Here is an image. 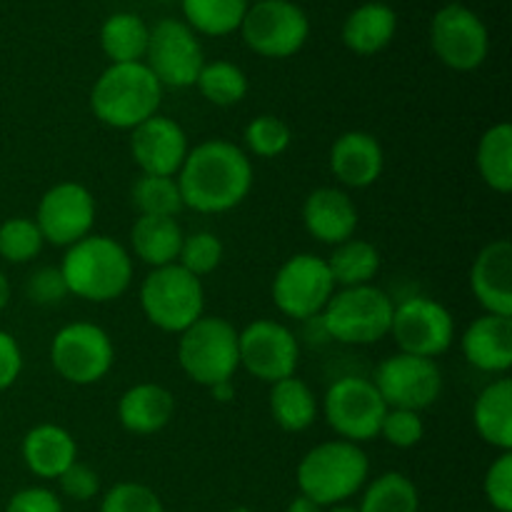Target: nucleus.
I'll list each match as a JSON object with an SVG mask.
<instances>
[{
  "label": "nucleus",
  "mask_w": 512,
  "mask_h": 512,
  "mask_svg": "<svg viewBox=\"0 0 512 512\" xmlns=\"http://www.w3.org/2000/svg\"><path fill=\"white\" fill-rule=\"evenodd\" d=\"M20 455L35 478L58 480L78 460V443L60 425L40 423L25 433Z\"/></svg>",
  "instance_id": "nucleus-23"
},
{
  "label": "nucleus",
  "mask_w": 512,
  "mask_h": 512,
  "mask_svg": "<svg viewBox=\"0 0 512 512\" xmlns=\"http://www.w3.org/2000/svg\"><path fill=\"white\" fill-rule=\"evenodd\" d=\"M115 345L100 325L68 323L50 340V365L70 385H95L113 370Z\"/></svg>",
  "instance_id": "nucleus-8"
},
{
  "label": "nucleus",
  "mask_w": 512,
  "mask_h": 512,
  "mask_svg": "<svg viewBox=\"0 0 512 512\" xmlns=\"http://www.w3.org/2000/svg\"><path fill=\"white\" fill-rule=\"evenodd\" d=\"M388 405L375 390L373 380L360 375H345L335 380L323 398V418L328 428L348 443H368L380 433Z\"/></svg>",
  "instance_id": "nucleus-9"
},
{
  "label": "nucleus",
  "mask_w": 512,
  "mask_h": 512,
  "mask_svg": "<svg viewBox=\"0 0 512 512\" xmlns=\"http://www.w3.org/2000/svg\"><path fill=\"white\" fill-rule=\"evenodd\" d=\"M60 493L65 498L75 500V503H88V500L98 498L100 493V478L90 465L75 460L68 470L58 478Z\"/></svg>",
  "instance_id": "nucleus-43"
},
{
  "label": "nucleus",
  "mask_w": 512,
  "mask_h": 512,
  "mask_svg": "<svg viewBox=\"0 0 512 512\" xmlns=\"http://www.w3.org/2000/svg\"><path fill=\"white\" fill-rule=\"evenodd\" d=\"M373 385L388 408L423 413L443 395V370L435 360L395 353L375 368Z\"/></svg>",
  "instance_id": "nucleus-13"
},
{
  "label": "nucleus",
  "mask_w": 512,
  "mask_h": 512,
  "mask_svg": "<svg viewBox=\"0 0 512 512\" xmlns=\"http://www.w3.org/2000/svg\"><path fill=\"white\" fill-rule=\"evenodd\" d=\"M130 200H133L138 215L175 218L180 210H185L178 180L160 178V175H140L130 188Z\"/></svg>",
  "instance_id": "nucleus-35"
},
{
  "label": "nucleus",
  "mask_w": 512,
  "mask_h": 512,
  "mask_svg": "<svg viewBox=\"0 0 512 512\" xmlns=\"http://www.w3.org/2000/svg\"><path fill=\"white\" fill-rule=\"evenodd\" d=\"M390 335L400 353L435 360L448 353L455 340L453 313L428 295H410L395 303Z\"/></svg>",
  "instance_id": "nucleus-12"
},
{
  "label": "nucleus",
  "mask_w": 512,
  "mask_h": 512,
  "mask_svg": "<svg viewBox=\"0 0 512 512\" xmlns=\"http://www.w3.org/2000/svg\"><path fill=\"white\" fill-rule=\"evenodd\" d=\"M268 405L275 425L285 433H303L318 418V398L313 388L298 375L270 385Z\"/></svg>",
  "instance_id": "nucleus-28"
},
{
  "label": "nucleus",
  "mask_w": 512,
  "mask_h": 512,
  "mask_svg": "<svg viewBox=\"0 0 512 512\" xmlns=\"http://www.w3.org/2000/svg\"><path fill=\"white\" fill-rule=\"evenodd\" d=\"M245 45L263 58H293L310 35V20L300 5L290 0L253 3L240 23Z\"/></svg>",
  "instance_id": "nucleus-11"
},
{
  "label": "nucleus",
  "mask_w": 512,
  "mask_h": 512,
  "mask_svg": "<svg viewBox=\"0 0 512 512\" xmlns=\"http://www.w3.org/2000/svg\"><path fill=\"white\" fill-rule=\"evenodd\" d=\"M183 238L185 233L175 218L138 215V220L130 228V250L150 270L163 268V265L178 263Z\"/></svg>",
  "instance_id": "nucleus-27"
},
{
  "label": "nucleus",
  "mask_w": 512,
  "mask_h": 512,
  "mask_svg": "<svg viewBox=\"0 0 512 512\" xmlns=\"http://www.w3.org/2000/svg\"><path fill=\"white\" fill-rule=\"evenodd\" d=\"M5 512H63V500L50 488L33 485V488L13 493V498L5 505Z\"/></svg>",
  "instance_id": "nucleus-44"
},
{
  "label": "nucleus",
  "mask_w": 512,
  "mask_h": 512,
  "mask_svg": "<svg viewBox=\"0 0 512 512\" xmlns=\"http://www.w3.org/2000/svg\"><path fill=\"white\" fill-rule=\"evenodd\" d=\"M8 303H10V280L8 275L0 270V310L8 308Z\"/></svg>",
  "instance_id": "nucleus-48"
},
{
  "label": "nucleus",
  "mask_w": 512,
  "mask_h": 512,
  "mask_svg": "<svg viewBox=\"0 0 512 512\" xmlns=\"http://www.w3.org/2000/svg\"><path fill=\"white\" fill-rule=\"evenodd\" d=\"M475 165L490 190L508 195L512 190V125L495 123L483 133L475 153Z\"/></svg>",
  "instance_id": "nucleus-29"
},
{
  "label": "nucleus",
  "mask_w": 512,
  "mask_h": 512,
  "mask_svg": "<svg viewBox=\"0 0 512 512\" xmlns=\"http://www.w3.org/2000/svg\"><path fill=\"white\" fill-rule=\"evenodd\" d=\"M378 438H383L385 443L400 450L415 448V445H420V440L425 438L423 415L415 413V410L388 408L383 423H380Z\"/></svg>",
  "instance_id": "nucleus-40"
},
{
  "label": "nucleus",
  "mask_w": 512,
  "mask_h": 512,
  "mask_svg": "<svg viewBox=\"0 0 512 512\" xmlns=\"http://www.w3.org/2000/svg\"><path fill=\"white\" fill-rule=\"evenodd\" d=\"M100 512H165L163 500L143 483H118L103 495Z\"/></svg>",
  "instance_id": "nucleus-39"
},
{
  "label": "nucleus",
  "mask_w": 512,
  "mask_h": 512,
  "mask_svg": "<svg viewBox=\"0 0 512 512\" xmlns=\"http://www.w3.org/2000/svg\"><path fill=\"white\" fill-rule=\"evenodd\" d=\"M240 368L260 383H278L298 373L300 343L288 325L260 318L238 330Z\"/></svg>",
  "instance_id": "nucleus-14"
},
{
  "label": "nucleus",
  "mask_w": 512,
  "mask_h": 512,
  "mask_svg": "<svg viewBox=\"0 0 512 512\" xmlns=\"http://www.w3.org/2000/svg\"><path fill=\"white\" fill-rule=\"evenodd\" d=\"M430 45L440 63L458 73H470L488 58V28L470 8L450 3L430 23Z\"/></svg>",
  "instance_id": "nucleus-16"
},
{
  "label": "nucleus",
  "mask_w": 512,
  "mask_h": 512,
  "mask_svg": "<svg viewBox=\"0 0 512 512\" xmlns=\"http://www.w3.org/2000/svg\"><path fill=\"white\" fill-rule=\"evenodd\" d=\"M460 350L480 373L505 375L512 368V318L483 313L465 328Z\"/></svg>",
  "instance_id": "nucleus-22"
},
{
  "label": "nucleus",
  "mask_w": 512,
  "mask_h": 512,
  "mask_svg": "<svg viewBox=\"0 0 512 512\" xmlns=\"http://www.w3.org/2000/svg\"><path fill=\"white\" fill-rule=\"evenodd\" d=\"M95 210L93 193L85 185L65 180L45 190L33 220L45 243L70 248L93 233Z\"/></svg>",
  "instance_id": "nucleus-17"
},
{
  "label": "nucleus",
  "mask_w": 512,
  "mask_h": 512,
  "mask_svg": "<svg viewBox=\"0 0 512 512\" xmlns=\"http://www.w3.org/2000/svg\"><path fill=\"white\" fill-rule=\"evenodd\" d=\"M338 290L325 258L313 253H298L285 260L275 273L270 295L285 318H320L328 300Z\"/></svg>",
  "instance_id": "nucleus-10"
},
{
  "label": "nucleus",
  "mask_w": 512,
  "mask_h": 512,
  "mask_svg": "<svg viewBox=\"0 0 512 512\" xmlns=\"http://www.w3.org/2000/svg\"><path fill=\"white\" fill-rule=\"evenodd\" d=\"M223 240L218 238L210 230H198L193 235H185L183 238V248H180L178 255V265L185 268L188 273H193L195 278L203 280L205 275L215 273L223 263Z\"/></svg>",
  "instance_id": "nucleus-38"
},
{
  "label": "nucleus",
  "mask_w": 512,
  "mask_h": 512,
  "mask_svg": "<svg viewBox=\"0 0 512 512\" xmlns=\"http://www.w3.org/2000/svg\"><path fill=\"white\" fill-rule=\"evenodd\" d=\"M140 310L153 328L180 335L205 315L203 280L178 263L153 268L138 290Z\"/></svg>",
  "instance_id": "nucleus-5"
},
{
  "label": "nucleus",
  "mask_w": 512,
  "mask_h": 512,
  "mask_svg": "<svg viewBox=\"0 0 512 512\" xmlns=\"http://www.w3.org/2000/svg\"><path fill=\"white\" fill-rule=\"evenodd\" d=\"M25 293L33 300L35 305H58L68 298V285H65L63 273L60 268H53V265H45V268H38L25 283Z\"/></svg>",
  "instance_id": "nucleus-42"
},
{
  "label": "nucleus",
  "mask_w": 512,
  "mask_h": 512,
  "mask_svg": "<svg viewBox=\"0 0 512 512\" xmlns=\"http://www.w3.org/2000/svg\"><path fill=\"white\" fill-rule=\"evenodd\" d=\"M473 423L480 438L500 453L512 450V380L485 385L473 403Z\"/></svg>",
  "instance_id": "nucleus-25"
},
{
  "label": "nucleus",
  "mask_w": 512,
  "mask_h": 512,
  "mask_svg": "<svg viewBox=\"0 0 512 512\" xmlns=\"http://www.w3.org/2000/svg\"><path fill=\"white\" fill-rule=\"evenodd\" d=\"M395 303L378 285L335 290L320 313L325 333L343 345H375L390 335Z\"/></svg>",
  "instance_id": "nucleus-7"
},
{
  "label": "nucleus",
  "mask_w": 512,
  "mask_h": 512,
  "mask_svg": "<svg viewBox=\"0 0 512 512\" xmlns=\"http://www.w3.org/2000/svg\"><path fill=\"white\" fill-rule=\"evenodd\" d=\"M325 512H358V508H353V505L343 503V505H333V508H328Z\"/></svg>",
  "instance_id": "nucleus-49"
},
{
  "label": "nucleus",
  "mask_w": 512,
  "mask_h": 512,
  "mask_svg": "<svg viewBox=\"0 0 512 512\" xmlns=\"http://www.w3.org/2000/svg\"><path fill=\"white\" fill-rule=\"evenodd\" d=\"M245 153L255 158H280L293 143V130L278 115H258L243 130Z\"/></svg>",
  "instance_id": "nucleus-36"
},
{
  "label": "nucleus",
  "mask_w": 512,
  "mask_h": 512,
  "mask_svg": "<svg viewBox=\"0 0 512 512\" xmlns=\"http://www.w3.org/2000/svg\"><path fill=\"white\" fill-rule=\"evenodd\" d=\"M195 88L208 103L230 108V105L243 103V98L248 95V75L230 60H213V63L203 65L198 80H195Z\"/></svg>",
  "instance_id": "nucleus-34"
},
{
  "label": "nucleus",
  "mask_w": 512,
  "mask_h": 512,
  "mask_svg": "<svg viewBox=\"0 0 512 512\" xmlns=\"http://www.w3.org/2000/svg\"><path fill=\"white\" fill-rule=\"evenodd\" d=\"M285 512H323V508H320L318 503H313L310 498H305V495L298 493L293 500H290Z\"/></svg>",
  "instance_id": "nucleus-47"
},
{
  "label": "nucleus",
  "mask_w": 512,
  "mask_h": 512,
  "mask_svg": "<svg viewBox=\"0 0 512 512\" xmlns=\"http://www.w3.org/2000/svg\"><path fill=\"white\" fill-rule=\"evenodd\" d=\"M20 373H23V350L8 330H0V393L13 388Z\"/></svg>",
  "instance_id": "nucleus-45"
},
{
  "label": "nucleus",
  "mask_w": 512,
  "mask_h": 512,
  "mask_svg": "<svg viewBox=\"0 0 512 512\" xmlns=\"http://www.w3.org/2000/svg\"><path fill=\"white\" fill-rule=\"evenodd\" d=\"M68 293L88 303H113L133 283V255L110 235H95L65 248L60 260Z\"/></svg>",
  "instance_id": "nucleus-2"
},
{
  "label": "nucleus",
  "mask_w": 512,
  "mask_h": 512,
  "mask_svg": "<svg viewBox=\"0 0 512 512\" xmlns=\"http://www.w3.org/2000/svg\"><path fill=\"white\" fill-rule=\"evenodd\" d=\"M43 245L45 240L33 218L15 215V218H8L5 223H0V258L5 263H30L33 258H38Z\"/></svg>",
  "instance_id": "nucleus-37"
},
{
  "label": "nucleus",
  "mask_w": 512,
  "mask_h": 512,
  "mask_svg": "<svg viewBox=\"0 0 512 512\" xmlns=\"http://www.w3.org/2000/svg\"><path fill=\"white\" fill-rule=\"evenodd\" d=\"M328 263L330 275L340 288H358V285H370L375 275L380 273V250L373 243L360 238H350L345 243L335 245Z\"/></svg>",
  "instance_id": "nucleus-31"
},
{
  "label": "nucleus",
  "mask_w": 512,
  "mask_h": 512,
  "mask_svg": "<svg viewBox=\"0 0 512 512\" xmlns=\"http://www.w3.org/2000/svg\"><path fill=\"white\" fill-rule=\"evenodd\" d=\"M175 180L185 208L220 215L245 203L253 190V163L250 155L230 140H203L188 150Z\"/></svg>",
  "instance_id": "nucleus-1"
},
{
  "label": "nucleus",
  "mask_w": 512,
  "mask_h": 512,
  "mask_svg": "<svg viewBox=\"0 0 512 512\" xmlns=\"http://www.w3.org/2000/svg\"><path fill=\"white\" fill-rule=\"evenodd\" d=\"M470 290L490 315L512 318V243L508 238L485 245L470 268Z\"/></svg>",
  "instance_id": "nucleus-19"
},
{
  "label": "nucleus",
  "mask_w": 512,
  "mask_h": 512,
  "mask_svg": "<svg viewBox=\"0 0 512 512\" xmlns=\"http://www.w3.org/2000/svg\"><path fill=\"white\" fill-rule=\"evenodd\" d=\"M368 478L370 460L365 450L340 438L310 448L295 470L300 495L320 508L348 503L365 488Z\"/></svg>",
  "instance_id": "nucleus-4"
},
{
  "label": "nucleus",
  "mask_w": 512,
  "mask_h": 512,
  "mask_svg": "<svg viewBox=\"0 0 512 512\" xmlns=\"http://www.w3.org/2000/svg\"><path fill=\"white\" fill-rule=\"evenodd\" d=\"M483 493L493 510L512 512V450L500 453L490 463L483 478Z\"/></svg>",
  "instance_id": "nucleus-41"
},
{
  "label": "nucleus",
  "mask_w": 512,
  "mask_h": 512,
  "mask_svg": "<svg viewBox=\"0 0 512 512\" xmlns=\"http://www.w3.org/2000/svg\"><path fill=\"white\" fill-rule=\"evenodd\" d=\"M248 0H183L185 20L193 30L223 38L240 28Z\"/></svg>",
  "instance_id": "nucleus-33"
},
{
  "label": "nucleus",
  "mask_w": 512,
  "mask_h": 512,
  "mask_svg": "<svg viewBox=\"0 0 512 512\" xmlns=\"http://www.w3.org/2000/svg\"><path fill=\"white\" fill-rule=\"evenodd\" d=\"M150 28L135 13H113L100 28V48L110 63H143Z\"/></svg>",
  "instance_id": "nucleus-30"
},
{
  "label": "nucleus",
  "mask_w": 512,
  "mask_h": 512,
  "mask_svg": "<svg viewBox=\"0 0 512 512\" xmlns=\"http://www.w3.org/2000/svg\"><path fill=\"white\" fill-rule=\"evenodd\" d=\"M228 512H255V510H250V508H245V505H238V508H230Z\"/></svg>",
  "instance_id": "nucleus-50"
},
{
  "label": "nucleus",
  "mask_w": 512,
  "mask_h": 512,
  "mask_svg": "<svg viewBox=\"0 0 512 512\" xmlns=\"http://www.w3.org/2000/svg\"><path fill=\"white\" fill-rule=\"evenodd\" d=\"M188 135L183 125L168 115L155 113L138 128L130 130V155L140 168V175L175 178L188 155Z\"/></svg>",
  "instance_id": "nucleus-18"
},
{
  "label": "nucleus",
  "mask_w": 512,
  "mask_h": 512,
  "mask_svg": "<svg viewBox=\"0 0 512 512\" xmlns=\"http://www.w3.org/2000/svg\"><path fill=\"white\" fill-rule=\"evenodd\" d=\"M398 30V15L388 3H365L343 23V43L355 55H375L388 48Z\"/></svg>",
  "instance_id": "nucleus-26"
},
{
  "label": "nucleus",
  "mask_w": 512,
  "mask_h": 512,
  "mask_svg": "<svg viewBox=\"0 0 512 512\" xmlns=\"http://www.w3.org/2000/svg\"><path fill=\"white\" fill-rule=\"evenodd\" d=\"M163 103V85L145 63H110L90 90V110L103 125L133 130L153 118Z\"/></svg>",
  "instance_id": "nucleus-3"
},
{
  "label": "nucleus",
  "mask_w": 512,
  "mask_h": 512,
  "mask_svg": "<svg viewBox=\"0 0 512 512\" xmlns=\"http://www.w3.org/2000/svg\"><path fill=\"white\" fill-rule=\"evenodd\" d=\"M253 3H263V0H253Z\"/></svg>",
  "instance_id": "nucleus-51"
},
{
  "label": "nucleus",
  "mask_w": 512,
  "mask_h": 512,
  "mask_svg": "<svg viewBox=\"0 0 512 512\" xmlns=\"http://www.w3.org/2000/svg\"><path fill=\"white\" fill-rule=\"evenodd\" d=\"M178 365L203 388L233 380L240 368L238 328L220 315H203L180 333Z\"/></svg>",
  "instance_id": "nucleus-6"
},
{
  "label": "nucleus",
  "mask_w": 512,
  "mask_h": 512,
  "mask_svg": "<svg viewBox=\"0 0 512 512\" xmlns=\"http://www.w3.org/2000/svg\"><path fill=\"white\" fill-rule=\"evenodd\" d=\"M358 512H420V493L408 475L390 470L365 483Z\"/></svg>",
  "instance_id": "nucleus-32"
},
{
  "label": "nucleus",
  "mask_w": 512,
  "mask_h": 512,
  "mask_svg": "<svg viewBox=\"0 0 512 512\" xmlns=\"http://www.w3.org/2000/svg\"><path fill=\"white\" fill-rule=\"evenodd\" d=\"M300 215L310 238L330 248L355 238L358 230V208L340 188H315L305 198Z\"/></svg>",
  "instance_id": "nucleus-21"
},
{
  "label": "nucleus",
  "mask_w": 512,
  "mask_h": 512,
  "mask_svg": "<svg viewBox=\"0 0 512 512\" xmlns=\"http://www.w3.org/2000/svg\"><path fill=\"white\" fill-rule=\"evenodd\" d=\"M385 168V153L380 140L365 130H348L338 135L330 148V170L340 185L353 190L378 183Z\"/></svg>",
  "instance_id": "nucleus-20"
},
{
  "label": "nucleus",
  "mask_w": 512,
  "mask_h": 512,
  "mask_svg": "<svg viewBox=\"0 0 512 512\" xmlns=\"http://www.w3.org/2000/svg\"><path fill=\"white\" fill-rule=\"evenodd\" d=\"M143 63L163 88H190L205 65L203 45L188 23L165 18L150 28L148 53Z\"/></svg>",
  "instance_id": "nucleus-15"
},
{
  "label": "nucleus",
  "mask_w": 512,
  "mask_h": 512,
  "mask_svg": "<svg viewBox=\"0 0 512 512\" xmlns=\"http://www.w3.org/2000/svg\"><path fill=\"white\" fill-rule=\"evenodd\" d=\"M210 395H213L215 403H230V400L235 398V383L233 380H225V383H218L213 385V388H208Z\"/></svg>",
  "instance_id": "nucleus-46"
},
{
  "label": "nucleus",
  "mask_w": 512,
  "mask_h": 512,
  "mask_svg": "<svg viewBox=\"0 0 512 512\" xmlns=\"http://www.w3.org/2000/svg\"><path fill=\"white\" fill-rule=\"evenodd\" d=\"M175 415V398L165 385L138 383L118 400V420L128 433L148 438L168 428Z\"/></svg>",
  "instance_id": "nucleus-24"
}]
</instances>
